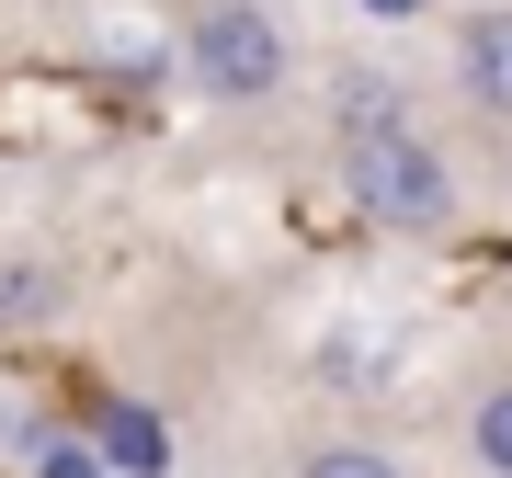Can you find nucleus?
I'll return each instance as SVG.
<instances>
[{"label":"nucleus","instance_id":"nucleus-3","mask_svg":"<svg viewBox=\"0 0 512 478\" xmlns=\"http://www.w3.org/2000/svg\"><path fill=\"white\" fill-rule=\"evenodd\" d=\"M456 80H467L478 114H501V126H512V0H490V12L456 23Z\"/></svg>","mask_w":512,"mask_h":478},{"label":"nucleus","instance_id":"nucleus-4","mask_svg":"<svg viewBox=\"0 0 512 478\" xmlns=\"http://www.w3.org/2000/svg\"><path fill=\"white\" fill-rule=\"evenodd\" d=\"M46 308H57V274H46V262H0V331H35Z\"/></svg>","mask_w":512,"mask_h":478},{"label":"nucleus","instance_id":"nucleus-6","mask_svg":"<svg viewBox=\"0 0 512 478\" xmlns=\"http://www.w3.org/2000/svg\"><path fill=\"white\" fill-rule=\"evenodd\" d=\"M103 456H114V467H160V422H148L137 399H114V410H103Z\"/></svg>","mask_w":512,"mask_h":478},{"label":"nucleus","instance_id":"nucleus-8","mask_svg":"<svg viewBox=\"0 0 512 478\" xmlns=\"http://www.w3.org/2000/svg\"><path fill=\"white\" fill-rule=\"evenodd\" d=\"M35 478H103V456H92V444H46Z\"/></svg>","mask_w":512,"mask_h":478},{"label":"nucleus","instance_id":"nucleus-1","mask_svg":"<svg viewBox=\"0 0 512 478\" xmlns=\"http://www.w3.org/2000/svg\"><path fill=\"white\" fill-rule=\"evenodd\" d=\"M342 194L365 205L376 228H399V239H444V228L467 217L456 160L399 114L387 80H342Z\"/></svg>","mask_w":512,"mask_h":478},{"label":"nucleus","instance_id":"nucleus-9","mask_svg":"<svg viewBox=\"0 0 512 478\" xmlns=\"http://www.w3.org/2000/svg\"><path fill=\"white\" fill-rule=\"evenodd\" d=\"M376 12H410V0H376Z\"/></svg>","mask_w":512,"mask_h":478},{"label":"nucleus","instance_id":"nucleus-5","mask_svg":"<svg viewBox=\"0 0 512 478\" xmlns=\"http://www.w3.org/2000/svg\"><path fill=\"white\" fill-rule=\"evenodd\" d=\"M467 444H478V467H490V478H512V376H501V387H478Z\"/></svg>","mask_w":512,"mask_h":478},{"label":"nucleus","instance_id":"nucleus-2","mask_svg":"<svg viewBox=\"0 0 512 478\" xmlns=\"http://www.w3.org/2000/svg\"><path fill=\"white\" fill-rule=\"evenodd\" d=\"M183 57H194V92L228 103V114L274 103L285 80H296V35H285L274 0H205V12L183 23Z\"/></svg>","mask_w":512,"mask_h":478},{"label":"nucleus","instance_id":"nucleus-7","mask_svg":"<svg viewBox=\"0 0 512 478\" xmlns=\"http://www.w3.org/2000/svg\"><path fill=\"white\" fill-rule=\"evenodd\" d=\"M296 478H399V456H376V444H319Z\"/></svg>","mask_w":512,"mask_h":478}]
</instances>
